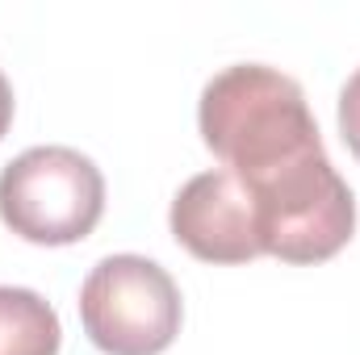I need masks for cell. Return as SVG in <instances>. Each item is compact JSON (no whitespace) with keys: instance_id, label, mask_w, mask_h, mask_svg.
<instances>
[{"instance_id":"1","label":"cell","mask_w":360,"mask_h":355,"mask_svg":"<svg viewBox=\"0 0 360 355\" xmlns=\"http://www.w3.org/2000/svg\"><path fill=\"white\" fill-rule=\"evenodd\" d=\"M197 130L222 168L252 192L264 255L323 264L348 247L356 201L327 159L319 121L293 76L264 63L222 67L201 88Z\"/></svg>"},{"instance_id":"2","label":"cell","mask_w":360,"mask_h":355,"mask_svg":"<svg viewBox=\"0 0 360 355\" xmlns=\"http://www.w3.org/2000/svg\"><path fill=\"white\" fill-rule=\"evenodd\" d=\"M105 176L76 147H30L0 172V222L38 247H68L96 230Z\"/></svg>"},{"instance_id":"3","label":"cell","mask_w":360,"mask_h":355,"mask_svg":"<svg viewBox=\"0 0 360 355\" xmlns=\"http://www.w3.org/2000/svg\"><path fill=\"white\" fill-rule=\"evenodd\" d=\"M180 288L147 255H105L80 284V322L105 355H164L180 335Z\"/></svg>"},{"instance_id":"4","label":"cell","mask_w":360,"mask_h":355,"mask_svg":"<svg viewBox=\"0 0 360 355\" xmlns=\"http://www.w3.org/2000/svg\"><path fill=\"white\" fill-rule=\"evenodd\" d=\"M168 226L180 247L205 264H248L264 255L260 209L243 180L226 168L188 180L172 201Z\"/></svg>"},{"instance_id":"5","label":"cell","mask_w":360,"mask_h":355,"mask_svg":"<svg viewBox=\"0 0 360 355\" xmlns=\"http://www.w3.org/2000/svg\"><path fill=\"white\" fill-rule=\"evenodd\" d=\"M63 322L55 305L17 284H0V355H59Z\"/></svg>"},{"instance_id":"6","label":"cell","mask_w":360,"mask_h":355,"mask_svg":"<svg viewBox=\"0 0 360 355\" xmlns=\"http://www.w3.org/2000/svg\"><path fill=\"white\" fill-rule=\"evenodd\" d=\"M340 134H344L348 151L360 159V67L348 76V84L340 88Z\"/></svg>"},{"instance_id":"7","label":"cell","mask_w":360,"mask_h":355,"mask_svg":"<svg viewBox=\"0 0 360 355\" xmlns=\"http://www.w3.org/2000/svg\"><path fill=\"white\" fill-rule=\"evenodd\" d=\"M8 126H13V84L0 72V138L8 134Z\"/></svg>"}]
</instances>
